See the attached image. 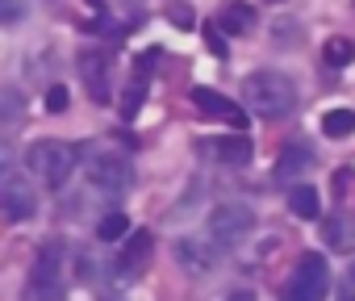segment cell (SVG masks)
<instances>
[{
	"mask_svg": "<svg viewBox=\"0 0 355 301\" xmlns=\"http://www.w3.org/2000/svg\"><path fill=\"white\" fill-rule=\"evenodd\" d=\"M334 301H355V264L343 272V280H338V293H334Z\"/></svg>",
	"mask_w": 355,
	"mask_h": 301,
	"instance_id": "23",
	"label": "cell"
},
{
	"mask_svg": "<svg viewBox=\"0 0 355 301\" xmlns=\"http://www.w3.org/2000/svg\"><path fill=\"white\" fill-rule=\"evenodd\" d=\"M205 46H209L218 59H226V38L218 34V26H209V30H205Z\"/></svg>",
	"mask_w": 355,
	"mask_h": 301,
	"instance_id": "25",
	"label": "cell"
},
{
	"mask_svg": "<svg viewBox=\"0 0 355 301\" xmlns=\"http://www.w3.org/2000/svg\"><path fill=\"white\" fill-rule=\"evenodd\" d=\"M230 301H255V293H251V289H247V293H243V289H234V293H230Z\"/></svg>",
	"mask_w": 355,
	"mask_h": 301,
	"instance_id": "27",
	"label": "cell"
},
{
	"mask_svg": "<svg viewBox=\"0 0 355 301\" xmlns=\"http://www.w3.org/2000/svg\"><path fill=\"white\" fill-rule=\"evenodd\" d=\"M26 168L46 184V189H63L71 180V172L80 168V146L59 142V138H42L26 150Z\"/></svg>",
	"mask_w": 355,
	"mask_h": 301,
	"instance_id": "2",
	"label": "cell"
},
{
	"mask_svg": "<svg viewBox=\"0 0 355 301\" xmlns=\"http://www.w3.org/2000/svg\"><path fill=\"white\" fill-rule=\"evenodd\" d=\"M80 76L88 84V96L96 105H109V59H105V51H84L80 55Z\"/></svg>",
	"mask_w": 355,
	"mask_h": 301,
	"instance_id": "12",
	"label": "cell"
},
{
	"mask_svg": "<svg viewBox=\"0 0 355 301\" xmlns=\"http://www.w3.org/2000/svg\"><path fill=\"white\" fill-rule=\"evenodd\" d=\"M125 234H130V218H125V214H117V209H113V214H105V218H101V226H96V239H105V243H121Z\"/></svg>",
	"mask_w": 355,
	"mask_h": 301,
	"instance_id": "17",
	"label": "cell"
},
{
	"mask_svg": "<svg viewBox=\"0 0 355 301\" xmlns=\"http://www.w3.org/2000/svg\"><path fill=\"white\" fill-rule=\"evenodd\" d=\"M251 26H255V9L247 0H230L222 9V17H218V34H247Z\"/></svg>",
	"mask_w": 355,
	"mask_h": 301,
	"instance_id": "14",
	"label": "cell"
},
{
	"mask_svg": "<svg viewBox=\"0 0 355 301\" xmlns=\"http://www.w3.org/2000/svg\"><path fill=\"white\" fill-rule=\"evenodd\" d=\"M84 176H88L92 189L117 197L134 184V164L113 146H92V150H84Z\"/></svg>",
	"mask_w": 355,
	"mask_h": 301,
	"instance_id": "3",
	"label": "cell"
},
{
	"mask_svg": "<svg viewBox=\"0 0 355 301\" xmlns=\"http://www.w3.org/2000/svg\"><path fill=\"white\" fill-rule=\"evenodd\" d=\"M167 22H171V26H180V30H189L197 17H193V9H189V5H171V9H167Z\"/></svg>",
	"mask_w": 355,
	"mask_h": 301,
	"instance_id": "24",
	"label": "cell"
},
{
	"mask_svg": "<svg viewBox=\"0 0 355 301\" xmlns=\"http://www.w3.org/2000/svg\"><path fill=\"white\" fill-rule=\"evenodd\" d=\"M322 134H330V138H351V134H355V109H326V113H322Z\"/></svg>",
	"mask_w": 355,
	"mask_h": 301,
	"instance_id": "16",
	"label": "cell"
},
{
	"mask_svg": "<svg viewBox=\"0 0 355 301\" xmlns=\"http://www.w3.org/2000/svg\"><path fill=\"white\" fill-rule=\"evenodd\" d=\"M21 96L17 92H0V126H5V121H17L21 117Z\"/></svg>",
	"mask_w": 355,
	"mask_h": 301,
	"instance_id": "20",
	"label": "cell"
},
{
	"mask_svg": "<svg viewBox=\"0 0 355 301\" xmlns=\"http://www.w3.org/2000/svg\"><path fill=\"white\" fill-rule=\"evenodd\" d=\"M26 17V0H0V26L21 22Z\"/></svg>",
	"mask_w": 355,
	"mask_h": 301,
	"instance_id": "22",
	"label": "cell"
},
{
	"mask_svg": "<svg viewBox=\"0 0 355 301\" xmlns=\"http://www.w3.org/2000/svg\"><path fill=\"white\" fill-rule=\"evenodd\" d=\"M209 150H214V160L226 164V168H247L251 155H255V146H251L247 134H226V138H218Z\"/></svg>",
	"mask_w": 355,
	"mask_h": 301,
	"instance_id": "13",
	"label": "cell"
},
{
	"mask_svg": "<svg viewBox=\"0 0 355 301\" xmlns=\"http://www.w3.org/2000/svg\"><path fill=\"white\" fill-rule=\"evenodd\" d=\"M0 214L9 222H26V218L38 214V193L30 189V180H21V176L0 180Z\"/></svg>",
	"mask_w": 355,
	"mask_h": 301,
	"instance_id": "7",
	"label": "cell"
},
{
	"mask_svg": "<svg viewBox=\"0 0 355 301\" xmlns=\"http://www.w3.org/2000/svg\"><path fill=\"white\" fill-rule=\"evenodd\" d=\"M326 293H330V264H326V255L309 251L288 272V280L280 289V301H326Z\"/></svg>",
	"mask_w": 355,
	"mask_h": 301,
	"instance_id": "4",
	"label": "cell"
},
{
	"mask_svg": "<svg viewBox=\"0 0 355 301\" xmlns=\"http://www.w3.org/2000/svg\"><path fill=\"white\" fill-rule=\"evenodd\" d=\"M13 176V146L9 142H0V180Z\"/></svg>",
	"mask_w": 355,
	"mask_h": 301,
	"instance_id": "26",
	"label": "cell"
},
{
	"mask_svg": "<svg viewBox=\"0 0 355 301\" xmlns=\"http://www.w3.org/2000/svg\"><path fill=\"white\" fill-rule=\"evenodd\" d=\"M142 96H146V84H142V80H134V84L125 88V96H121V117H138Z\"/></svg>",
	"mask_w": 355,
	"mask_h": 301,
	"instance_id": "19",
	"label": "cell"
},
{
	"mask_svg": "<svg viewBox=\"0 0 355 301\" xmlns=\"http://www.w3.org/2000/svg\"><path fill=\"white\" fill-rule=\"evenodd\" d=\"M150 247H155L150 230H130V234L121 239V251H117V276H121V280H134V276L146 268Z\"/></svg>",
	"mask_w": 355,
	"mask_h": 301,
	"instance_id": "10",
	"label": "cell"
},
{
	"mask_svg": "<svg viewBox=\"0 0 355 301\" xmlns=\"http://www.w3.org/2000/svg\"><path fill=\"white\" fill-rule=\"evenodd\" d=\"M175 264H180L184 272H193V276H205V272L218 268V247L209 239L184 234V239H175Z\"/></svg>",
	"mask_w": 355,
	"mask_h": 301,
	"instance_id": "8",
	"label": "cell"
},
{
	"mask_svg": "<svg viewBox=\"0 0 355 301\" xmlns=\"http://www.w3.org/2000/svg\"><path fill=\"white\" fill-rule=\"evenodd\" d=\"M288 209H293L297 218H305V222H313V218L322 214V201H318V189H313V184H293V193H288Z\"/></svg>",
	"mask_w": 355,
	"mask_h": 301,
	"instance_id": "15",
	"label": "cell"
},
{
	"mask_svg": "<svg viewBox=\"0 0 355 301\" xmlns=\"http://www.w3.org/2000/svg\"><path fill=\"white\" fill-rule=\"evenodd\" d=\"M251 230H255V209H251V205H243V201H222V205L209 209V234H214V243L234 247V243H243Z\"/></svg>",
	"mask_w": 355,
	"mask_h": 301,
	"instance_id": "6",
	"label": "cell"
},
{
	"mask_svg": "<svg viewBox=\"0 0 355 301\" xmlns=\"http://www.w3.org/2000/svg\"><path fill=\"white\" fill-rule=\"evenodd\" d=\"M193 105H197L205 117H218V121H226V126H234V130H247V109L234 105V101H226L222 92H214V88H205V84L193 88Z\"/></svg>",
	"mask_w": 355,
	"mask_h": 301,
	"instance_id": "9",
	"label": "cell"
},
{
	"mask_svg": "<svg viewBox=\"0 0 355 301\" xmlns=\"http://www.w3.org/2000/svg\"><path fill=\"white\" fill-rule=\"evenodd\" d=\"M243 105L255 113V117H288L297 109V84L284 76V71H251L243 80Z\"/></svg>",
	"mask_w": 355,
	"mask_h": 301,
	"instance_id": "1",
	"label": "cell"
},
{
	"mask_svg": "<svg viewBox=\"0 0 355 301\" xmlns=\"http://www.w3.org/2000/svg\"><path fill=\"white\" fill-rule=\"evenodd\" d=\"M67 105H71V92H67L63 84H55V88L46 92V113H67Z\"/></svg>",
	"mask_w": 355,
	"mask_h": 301,
	"instance_id": "21",
	"label": "cell"
},
{
	"mask_svg": "<svg viewBox=\"0 0 355 301\" xmlns=\"http://www.w3.org/2000/svg\"><path fill=\"white\" fill-rule=\"evenodd\" d=\"M67 293V276H63V247L51 243L38 251L30 280H26V301H63Z\"/></svg>",
	"mask_w": 355,
	"mask_h": 301,
	"instance_id": "5",
	"label": "cell"
},
{
	"mask_svg": "<svg viewBox=\"0 0 355 301\" xmlns=\"http://www.w3.org/2000/svg\"><path fill=\"white\" fill-rule=\"evenodd\" d=\"M322 59H326V67H347L355 59V42L351 38H330L326 51H322Z\"/></svg>",
	"mask_w": 355,
	"mask_h": 301,
	"instance_id": "18",
	"label": "cell"
},
{
	"mask_svg": "<svg viewBox=\"0 0 355 301\" xmlns=\"http://www.w3.org/2000/svg\"><path fill=\"white\" fill-rule=\"evenodd\" d=\"M313 164H318L313 146H309L305 138H288V142L280 146V155H276V180H297V176H305Z\"/></svg>",
	"mask_w": 355,
	"mask_h": 301,
	"instance_id": "11",
	"label": "cell"
}]
</instances>
